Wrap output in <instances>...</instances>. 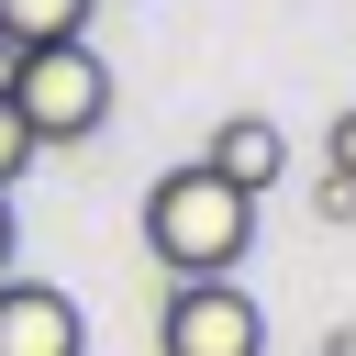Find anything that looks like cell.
<instances>
[{
    "instance_id": "cell-6",
    "label": "cell",
    "mask_w": 356,
    "mask_h": 356,
    "mask_svg": "<svg viewBox=\"0 0 356 356\" xmlns=\"http://www.w3.org/2000/svg\"><path fill=\"white\" fill-rule=\"evenodd\" d=\"M89 11H100V0H0V44H11V56L89 44Z\"/></svg>"
},
{
    "instance_id": "cell-9",
    "label": "cell",
    "mask_w": 356,
    "mask_h": 356,
    "mask_svg": "<svg viewBox=\"0 0 356 356\" xmlns=\"http://www.w3.org/2000/svg\"><path fill=\"white\" fill-rule=\"evenodd\" d=\"M0 278H11V200H0Z\"/></svg>"
},
{
    "instance_id": "cell-2",
    "label": "cell",
    "mask_w": 356,
    "mask_h": 356,
    "mask_svg": "<svg viewBox=\"0 0 356 356\" xmlns=\"http://www.w3.org/2000/svg\"><path fill=\"white\" fill-rule=\"evenodd\" d=\"M11 122L33 134V156H44V145H89V134L111 122V67H100V44H44V56H22V67H11Z\"/></svg>"
},
{
    "instance_id": "cell-11",
    "label": "cell",
    "mask_w": 356,
    "mask_h": 356,
    "mask_svg": "<svg viewBox=\"0 0 356 356\" xmlns=\"http://www.w3.org/2000/svg\"><path fill=\"white\" fill-rule=\"evenodd\" d=\"M323 356H356V334H334V345H323Z\"/></svg>"
},
{
    "instance_id": "cell-4",
    "label": "cell",
    "mask_w": 356,
    "mask_h": 356,
    "mask_svg": "<svg viewBox=\"0 0 356 356\" xmlns=\"http://www.w3.org/2000/svg\"><path fill=\"white\" fill-rule=\"evenodd\" d=\"M0 356H89V323L56 278H0Z\"/></svg>"
},
{
    "instance_id": "cell-10",
    "label": "cell",
    "mask_w": 356,
    "mask_h": 356,
    "mask_svg": "<svg viewBox=\"0 0 356 356\" xmlns=\"http://www.w3.org/2000/svg\"><path fill=\"white\" fill-rule=\"evenodd\" d=\"M11 67H22V56H11V44H0V100H11Z\"/></svg>"
},
{
    "instance_id": "cell-7",
    "label": "cell",
    "mask_w": 356,
    "mask_h": 356,
    "mask_svg": "<svg viewBox=\"0 0 356 356\" xmlns=\"http://www.w3.org/2000/svg\"><path fill=\"white\" fill-rule=\"evenodd\" d=\"M323 167H334V178H345V189H356V100H345V111H334V134H323Z\"/></svg>"
},
{
    "instance_id": "cell-1",
    "label": "cell",
    "mask_w": 356,
    "mask_h": 356,
    "mask_svg": "<svg viewBox=\"0 0 356 356\" xmlns=\"http://www.w3.org/2000/svg\"><path fill=\"white\" fill-rule=\"evenodd\" d=\"M245 245H256V200H245V189H222L200 156H189V167H167V178L145 189V256L167 267V289H189V278H234V267H245Z\"/></svg>"
},
{
    "instance_id": "cell-5",
    "label": "cell",
    "mask_w": 356,
    "mask_h": 356,
    "mask_svg": "<svg viewBox=\"0 0 356 356\" xmlns=\"http://www.w3.org/2000/svg\"><path fill=\"white\" fill-rule=\"evenodd\" d=\"M200 167H211L222 189H245V200H267V189L289 178V134H278L267 111H234V122L211 134V156H200Z\"/></svg>"
},
{
    "instance_id": "cell-8",
    "label": "cell",
    "mask_w": 356,
    "mask_h": 356,
    "mask_svg": "<svg viewBox=\"0 0 356 356\" xmlns=\"http://www.w3.org/2000/svg\"><path fill=\"white\" fill-rule=\"evenodd\" d=\"M22 167H33V134H22V122H11V100H0V200H11V178H22Z\"/></svg>"
},
{
    "instance_id": "cell-3",
    "label": "cell",
    "mask_w": 356,
    "mask_h": 356,
    "mask_svg": "<svg viewBox=\"0 0 356 356\" xmlns=\"http://www.w3.org/2000/svg\"><path fill=\"white\" fill-rule=\"evenodd\" d=\"M156 356H267V312L245 278H189L156 312Z\"/></svg>"
}]
</instances>
